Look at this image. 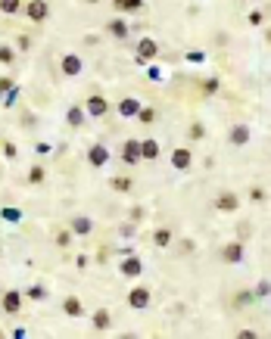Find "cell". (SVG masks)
<instances>
[{
  "instance_id": "obj_16",
  "label": "cell",
  "mask_w": 271,
  "mask_h": 339,
  "mask_svg": "<svg viewBox=\"0 0 271 339\" xmlns=\"http://www.w3.org/2000/svg\"><path fill=\"white\" fill-rule=\"evenodd\" d=\"M112 7L119 13H137L143 7V0H112Z\"/></svg>"
},
{
  "instance_id": "obj_19",
  "label": "cell",
  "mask_w": 271,
  "mask_h": 339,
  "mask_svg": "<svg viewBox=\"0 0 271 339\" xmlns=\"http://www.w3.org/2000/svg\"><path fill=\"white\" fill-rule=\"evenodd\" d=\"M109 324H112L109 311H106V308H100V311L94 314V330H97V333H106V330H109Z\"/></svg>"
},
{
  "instance_id": "obj_36",
  "label": "cell",
  "mask_w": 271,
  "mask_h": 339,
  "mask_svg": "<svg viewBox=\"0 0 271 339\" xmlns=\"http://www.w3.org/2000/svg\"><path fill=\"white\" fill-rule=\"evenodd\" d=\"M69 240H72V234H69V231H62V234H56V243H59V246H66Z\"/></svg>"
},
{
  "instance_id": "obj_14",
  "label": "cell",
  "mask_w": 271,
  "mask_h": 339,
  "mask_svg": "<svg viewBox=\"0 0 271 339\" xmlns=\"http://www.w3.org/2000/svg\"><path fill=\"white\" fill-rule=\"evenodd\" d=\"M91 231H94V221H91V218H85V215L72 218V234H78V237H88Z\"/></svg>"
},
{
  "instance_id": "obj_13",
  "label": "cell",
  "mask_w": 271,
  "mask_h": 339,
  "mask_svg": "<svg viewBox=\"0 0 271 339\" xmlns=\"http://www.w3.org/2000/svg\"><path fill=\"white\" fill-rule=\"evenodd\" d=\"M227 140L234 143V146H246V143H249V128H246V125H234V128H231V134H227Z\"/></svg>"
},
{
  "instance_id": "obj_31",
  "label": "cell",
  "mask_w": 271,
  "mask_h": 339,
  "mask_svg": "<svg viewBox=\"0 0 271 339\" xmlns=\"http://www.w3.org/2000/svg\"><path fill=\"white\" fill-rule=\"evenodd\" d=\"M28 299H47V289H44V286H31V289H28Z\"/></svg>"
},
{
  "instance_id": "obj_34",
  "label": "cell",
  "mask_w": 271,
  "mask_h": 339,
  "mask_svg": "<svg viewBox=\"0 0 271 339\" xmlns=\"http://www.w3.org/2000/svg\"><path fill=\"white\" fill-rule=\"evenodd\" d=\"M4 156H7V159H16V146H13L10 140L4 143Z\"/></svg>"
},
{
  "instance_id": "obj_12",
  "label": "cell",
  "mask_w": 271,
  "mask_h": 339,
  "mask_svg": "<svg viewBox=\"0 0 271 339\" xmlns=\"http://www.w3.org/2000/svg\"><path fill=\"white\" fill-rule=\"evenodd\" d=\"M19 308H22V292H19V289H10V292L4 296V311H7V314H19Z\"/></svg>"
},
{
  "instance_id": "obj_28",
  "label": "cell",
  "mask_w": 271,
  "mask_h": 339,
  "mask_svg": "<svg viewBox=\"0 0 271 339\" xmlns=\"http://www.w3.org/2000/svg\"><path fill=\"white\" fill-rule=\"evenodd\" d=\"M187 134H190V140H203V137H206V128H203V125H190Z\"/></svg>"
},
{
  "instance_id": "obj_15",
  "label": "cell",
  "mask_w": 271,
  "mask_h": 339,
  "mask_svg": "<svg viewBox=\"0 0 271 339\" xmlns=\"http://www.w3.org/2000/svg\"><path fill=\"white\" fill-rule=\"evenodd\" d=\"M62 311L69 314V318H81L85 314V308H81V299H75V296H69L66 302H62Z\"/></svg>"
},
{
  "instance_id": "obj_1",
  "label": "cell",
  "mask_w": 271,
  "mask_h": 339,
  "mask_svg": "<svg viewBox=\"0 0 271 339\" xmlns=\"http://www.w3.org/2000/svg\"><path fill=\"white\" fill-rule=\"evenodd\" d=\"M156 56H159V44L153 41V37H140V41H137V62L147 65V62H153Z\"/></svg>"
},
{
  "instance_id": "obj_8",
  "label": "cell",
  "mask_w": 271,
  "mask_h": 339,
  "mask_svg": "<svg viewBox=\"0 0 271 339\" xmlns=\"http://www.w3.org/2000/svg\"><path fill=\"white\" fill-rule=\"evenodd\" d=\"M122 159H125L128 165H137V162L143 159V153H140V140H128V143L122 146Z\"/></svg>"
},
{
  "instance_id": "obj_7",
  "label": "cell",
  "mask_w": 271,
  "mask_h": 339,
  "mask_svg": "<svg viewBox=\"0 0 271 339\" xmlns=\"http://www.w3.org/2000/svg\"><path fill=\"white\" fill-rule=\"evenodd\" d=\"M88 162H91L94 168H100V165H106V162H109V149H106L103 143H94V146L88 149Z\"/></svg>"
},
{
  "instance_id": "obj_26",
  "label": "cell",
  "mask_w": 271,
  "mask_h": 339,
  "mask_svg": "<svg viewBox=\"0 0 271 339\" xmlns=\"http://www.w3.org/2000/svg\"><path fill=\"white\" fill-rule=\"evenodd\" d=\"M0 62H4V65H13V62H16V53H13V47H7V44L0 47Z\"/></svg>"
},
{
  "instance_id": "obj_25",
  "label": "cell",
  "mask_w": 271,
  "mask_h": 339,
  "mask_svg": "<svg viewBox=\"0 0 271 339\" xmlns=\"http://www.w3.org/2000/svg\"><path fill=\"white\" fill-rule=\"evenodd\" d=\"M66 119H69V125H75V128H78V125L85 122V112H81L78 106H72V109H69V116H66Z\"/></svg>"
},
{
  "instance_id": "obj_9",
  "label": "cell",
  "mask_w": 271,
  "mask_h": 339,
  "mask_svg": "<svg viewBox=\"0 0 271 339\" xmlns=\"http://www.w3.org/2000/svg\"><path fill=\"white\" fill-rule=\"evenodd\" d=\"M172 165H175L178 171H187V168L193 165V153H190V149H187V146L175 149V153H172Z\"/></svg>"
},
{
  "instance_id": "obj_24",
  "label": "cell",
  "mask_w": 271,
  "mask_h": 339,
  "mask_svg": "<svg viewBox=\"0 0 271 339\" xmlns=\"http://www.w3.org/2000/svg\"><path fill=\"white\" fill-rule=\"evenodd\" d=\"M44 177H47L44 165H34V168L28 171V184H44Z\"/></svg>"
},
{
  "instance_id": "obj_3",
  "label": "cell",
  "mask_w": 271,
  "mask_h": 339,
  "mask_svg": "<svg viewBox=\"0 0 271 339\" xmlns=\"http://www.w3.org/2000/svg\"><path fill=\"white\" fill-rule=\"evenodd\" d=\"M119 271H122V277H140V274H143V261H140V255H125V258H122V265H119Z\"/></svg>"
},
{
  "instance_id": "obj_32",
  "label": "cell",
  "mask_w": 271,
  "mask_h": 339,
  "mask_svg": "<svg viewBox=\"0 0 271 339\" xmlns=\"http://www.w3.org/2000/svg\"><path fill=\"white\" fill-rule=\"evenodd\" d=\"M203 91H206V94H215V91H218V78H206Z\"/></svg>"
},
{
  "instance_id": "obj_38",
  "label": "cell",
  "mask_w": 271,
  "mask_h": 339,
  "mask_svg": "<svg viewBox=\"0 0 271 339\" xmlns=\"http://www.w3.org/2000/svg\"><path fill=\"white\" fill-rule=\"evenodd\" d=\"M268 44H271V31H268Z\"/></svg>"
},
{
  "instance_id": "obj_21",
  "label": "cell",
  "mask_w": 271,
  "mask_h": 339,
  "mask_svg": "<svg viewBox=\"0 0 271 339\" xmlns=\"http://www.w3.org/2000/svg\"><path fill=\"white\" fill-rule=\"evenodd\" d=\"M153 243H156L159 249L172 246V231H169V228H156V234H153Z\"/></svg>"
},
{
  "instance_id": "obj_33",
  "label": "cell",
  "mask_w": 271,
  "mask_h": 339,
  "mask_svg": "<svg viewBox=\"0 0 271 339\" xmlns=\"http://www.w3.org/2000/svg\"><path fill=\"white\" fill-rule=\"evenodd\" d=\"M7 91H13V78H0V97H4Z\"/></svg>"
},
{
  "instance_id": "obj_17",
  "label": "cell",
  "mask_w": 271,
  "mask_h": 339,
  "mask_svg": "<svg viewBox=\"0 0 271 339\" xmlns=\"http://www.w3.org/2000/svg\"><path fill=\"white\" fill-rule=\"evenodd\" d=\"M106 31H109L112 37H128V22H125V19H112V22L106 25Z\"/></svg>"
},
{
  "instance_id": "obj_35",
  "label": "cell",
  "mask_w": 271,
  "mask_h": 339,
  "mask_svg": "<svg viewBox=\"0 0 271 339\" xmlns=\"http://www.w3.org/2000/svg\"><path fill=\"white\" fill-rule=\"evenodd\" d=\"M256 296H271V283H259V286H256Z\"/></svg>"
},
{
  "instance_id": "obj_20",
  "label": "cell",
  "mask_w": 271,
  "mask_h": 339,
  "mask_svg": "<svg viewBox=\"0 0 271 339\" xmlns=\"http://www.w3.org/2000/svg\"><path fill=\"white\" fill-rule=\"evenodd\" d=\"M140 153H143V159H156V156H159V143L150 140V137L140 140Z\"/></svg>"
},
{
  "instance_id": "obj_29",
  "label": "cell",
  "mask_w": 271,
  "mask_h": 339,
  "mask_svg": "<svg viewBox=\"0 0 271 339\" xmlns=\"http://www.w3.org/2000/svg\"><path fill=\"white\" fill-rule=\"evenodd\" d=\"M184 59H187V62H203L206 53H203V50H190V53H184Z\"/></svg>"
},
{
  "instance_id": "obj_27",
  "label": "cell",
  "mask_w": 271,
  "mask_h": 339,
  "mask_svg": "<svg viewBox=\"0 0 271 339\" xmlns=\"http://www.w3.org/2000/svg\"><path fill=\"white\" fill-rule=\"evenodd\" d=\"M137 119H140L143 125H150V122H156V109H143V106H140V112H137Z\"/></svg>"
},
{
  "instance_id": "obj_5",
  "label": "cell",
  "mask_w": 271,
  "mask_h": 339,
  "mask_svg": "<svg viewBox=\"0 0 271 339\" xmlns=\"http://www.w3.org/2000/svg\"><path fill=\"white\" fill-rule=\"evenodd\" d=\"M25 16L31 22H44L50 16V7L44 4V0H28V4H25Z\"/></svg>"
},
{
  "instance_id": "obj_30",
  "label": "cell",
  "mask_w": 271,
  "mask_h": 339,
  "mask_svg": "<svg viewBox=\"0 0 271 339\" xmlns=\"http://www.w3.org/2000/svg\"><path fill=\"white\" fill-rule=\"evenodd\" d=\"M4 221H22V212L19 209H4Z\"/></svg>"
},
{
  "instance_id": "obj_23",
  "label": "cell",
  "mask_w": 271,
  "mask_h": 339,
  "mask_svg": "<svg viewBox=\"0 0 271 339\" xmlns=\"http://www.w3.org/2000/svg\"><path fill=\"white\" fill-rule=\"evenodd\" d=\"M19 10H22V0H0V13L13 16V13H19Z\"/></svg>"
},
{
  "instance_id": "obj_18",
  "label": "cell",
  "mask_w": 271,
  "mask_h": 339,
  "mask_svg": "<svg viewBox=\"0 0 271 339\" xmlns=\"http://www.w3.org/2000/svg\"><path fill=\"white\" fill-rule=\"evenodd\" d=\"M81 72V59L78 56H62V75H78Z\"/></svg>"
},
{
  "instance_id": "obj_4",
  "label": "cell",
  "mask_w": 271,
  "mask_h": 339,
  "mask_svg": "<svg viewBox=\"0 0 271 339\" xmlns=\"http://www.w3.org/2000/svg\"><path fill=\"white\" fill-rule=\"evenodd\" d=\"M128 305L134 308V311H143L147 305H150V289L140 283V286H134L131 292H128Z\"/></svg>"
},
{
  "instance_id": "obj_10",
  "label": "cell",
  "mask_w": 271,
  "mask_h": 339,
  "mask_svg": "<svg viewBox=\"0 0 271 339\" xmlns=\"http://www.w3.org/2000/svg\"><path fill=\"white\" fill-rule=\"evenodd\" d=\"M88 116H94V119H100V116H106V109H109V103L100 97V94H94V97H88Z\"/></svg>"
},
{
  "instance_id": "obj_11",
  "label": "cell",
  "mask_w": 271,
  "mask_h": 339,
  "mask_svg": "<svg viewBox=\"0 0 271 339\" xmlns=\"http://www.w3.org/2000/svg\"><path fill=\"white\" fill-rule=\"evenodd\" d=\"M137 112H140V100L125 97V100L119 103V116H122V119H137Z\"/></svg>"
},
{
  "instance_id": "obj_2",
  "label": "cell",
  "mask_w": 271,
  "mask_h": 339,
  "mask_svg": "<svg viewBox=\"0 0 271 339\" xmlns=\"http://www.w3.org/2000/svg\"><path fill=\"white\" fill-rule=\"evenodd\" d=\"M243 255H246L243 240H234V243H224L221 246V261H227V265H240Z\"/></svg>"
},
{
  "instance_id": "obj_6",
  "label": "cell",
  "mask_w": 271,
  "mask_h": 339,
  "mask_svg": "<svg viewBox=\"0 0 271 339\" xmlns=\"http://www.w3.org/2000/svg\"><path fill=\"white\" fill-rule=\"evenodd\" d=\"M215 209L218 212H237L240 209V196L237 193H218L215 196Z\"/></svg>"
},
{
  "instance_id": "obj_22",
  "label": "cell",
  "mask_w": 271,
  "mask_h": 339,
  "mask_svg": "<svg viewBox=\"0 0 271 339\" xmlns=\"http://www.w3.org/2000/svg\"><path fill=\"white\" fill-rule=\"evenodd\" d=\"M109 187H112L115 193H128V190H131V177H112Z\"/></svg>"
},
{
  "instance_id": "obj_37",
  "label": "cell",
  "mask_w": 271,
  "mask_h": 339,
  "mask_svg": "<svg viewBox=\"0 0 271 339\" xmlns=\"http://www.w3.org/2000/svg\"><path fill=\"white\" fill-rule=\"evenodd\" d=\"M253 299H256L253 292H240V296H237V302H253Z\"/></svg>"
}]
</instances>
